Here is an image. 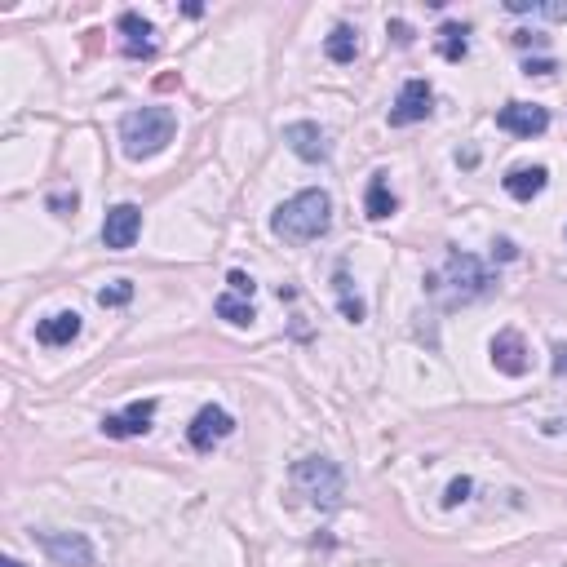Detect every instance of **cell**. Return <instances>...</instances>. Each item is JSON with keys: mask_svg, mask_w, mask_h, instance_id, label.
Listing matches in <instances>:
<instances>
[{"mask_svg": "<svg viewBox=\"0 0 567 567\" xmlns=\"http://www.w3.org/2000/svg\"><path fill=\"white\" fill-rule=\"evenodd\" d=\"M492 284H497V280H492L488 266H483L479 257L461 253V249H452V253H448L443 271L426 275V293H430V297H439L443 311H452V306H466V302H479V297L488 293Z\"/></svg>", "mask_w": 567, "mask_h": 567, "instance_id": "6da1fadb", "label": "cell"}, {"mask_svg": "<svg viewBox=\"0 0 567 567\" xmlns=\"http://www.w3.org/2000/svg\"><path fill=\"white\" fill-rule=\"evenodd\" d=\"M328 226H333V195L319 187L297 191L293 200H284L271 213V231L288 244H311L319 235H328Z\"/></svg>", "mask_w": 567, "mask_h": 567, "instance_id": "7a4b0ae2", "label": "cell"}, {"mask_svg": "<svg viewBox=\"0 0 567 567\" xmlns=\"http://www.w3.org/2000/svg\"><path fill=\"white\" fill-rule=\"evenodd\" d=\"M173 133H178V116L169 107L129 111V116H120V151L129 160H151L169 147Z\"/></svg>", "mask_w": 567, "mask_h": 567, "instance_id": "3957f363", "label": "cell"}, {"mask_svg": "<svg viewBox=\"0 0 567 567\" xmlns=\"http://www.w3.org/2000/svg\"><path fill=\"white\" fill-rule=\"evenodd\" d=\"M293 488L302 492L306 501L315 505V510H337V505L346 501V474L337 461L328 457H302L293 466Z\"/></svg>", "mask_w": 567, "mask_h": 567, "instance_id": "277c9868", "label": "cell"}, {"mask_svg": "<svg viewBox=\"0 0 567 567\" xmlns=\"http://www.w3.org/2000/svg\"><path fill=\"white\" fill-rule=\"evenodd\" d=\"M40 550L49 554L58 567H94V541L85 532H40Z\"/></svg>", "mask_w": 567, "mask_h": 567, "instance_id": "5b68a950", "label": "cell"}, {"mask_svg": "<svg viewBox=\"0 0 567 567\" xmlns=\"http://www.w3.org/2000/svg\"><path fill=\"white\" fill-rule=\"evenodd\" d=\"M430 116H435V89H430L426 80H404L395 107H390V129L421 125V120H430Z\"/></svg>", "mask_w": 567, "mask_h": 567, "instance_id": "8992f818", "label": "cell"}, {"mask_svg": "<svg viewBox=\"0 0 567 567\" xmlns=\"http://www.w3.org/2000/svg\"><path fill=\"white\" fill-rule=\"evenodd\" d=\"M142 235V209L133 200H120L107 209V222H102V244H107L111 253H125L138 244Z\"/></svg>", "mask_w": 567, "mask_h": 567, "instance_id": "52a82bcc", "label": "cell"}, {"mask_svg": "<svg viewBox=\"0 0 567 567\" xmlns=\"http://www.w3.org/2000/svg\"><path fill=\"white\" fill-rule=\"evenodd\" d=\"M231 435H235V417L226 408H218V404H204L191 417V426H187V443L195 452H213V443H222Z\"/></svg>", "mask_w": 567, "mask_h": 567, "instance_id": "ba28073f", "label": "cell"}, {"mask_svg": "<svg viewBox=\"0 0 567 567\" xmlns=\"http://www.w3.org/2000/svg\"><path fill=\"white\" fill-rule=\"evenodd\" d=\"M156 399H133L125 412H107L102 417V435L107 439H138L151 430V421H156Z\"/></svg>", "mask_w": 567, "mask_h": 567, "instance_id": "9c48e42d", "label": "cell"}, {"mask_svg": "<svg viewBox=\"0 0 567 567\" xmlns=\"http://www.w3.org/2000/svg\"><path fill=\"white\" fill-rule=\"evenodd\" d=\"M497 129L514 133V138H541L550 129V111L541 102H505L497 111Z\"/></svg>", "mask_w": 567, "mask_h": 567, "instance_id": "30bf717a", "label": "cell"}, {"mask_svg": "<svg viewBox=\"0 0 567 567\" xmlns=\"http://www.w3.org/2000/svg\"><path fill=\"white\" fill-rule=\"evenodd\" d=\"M284 142L293 147L297 160L306 164H324L333 156V147H328V133L315 125V120H293V125H284Z\"/></svg>", "mask_w": 567, "mask_h": 567, "instance_id": "8fae6325", "label": "cell"}, {"mask_svg": "<svg viewBox=\"0 0 567 567\" xmlns=\"http://www.w3.org/2000/svg\"><path fill=\"white\" fill-rule=\"evenodd\" d=\"M116 27H120V36H125V54L133 58V63H151V58L160 54V32L142 14H133L129 9V14H120Z\"/></svg>", "mask_w": 567, "mask_h": 567, "instance_id": "7c38bea8", "label": "cell"}, {"mask_svg": "<svg viewBox=\"0 0 567 567\" xmlns=\"http://www.w3.org/2000/svg\"><path fill=\"white\" fill-rule=\"evenodd\" d=\"M488 355H492V368H497L501 377H523L528 373V346H523V337L514 333V328H501V333L492 337Z\"/></svg>", "mask_w": 567, "mask_h": 567, "instance_id": "4fadbf2b", "label": "cell"}, {"mask_svg": "<svg viewBox=\"0 0 567 567\" xmlns=\"http://www.w3.org/2000/svg\"><path fill=\"white\" fill-rule=\"evenodd\" d=\"M501 187L510 191L514 200H532V195H541L550 187V169H545V164H514L501 178Z\"/></svg>", "mask_w": 567, "mask_h": 567, "instance_id": "5bb4252c", "label": "cell"}, {"mask_svg": "<svg viewBox=\"0 0 567 567\" xmlns=\"http://www.w3.org/2000/svg\"><path fill=\"white\" fill-rule=\"evenodd\" d=\"M80 315L76 311H54V315H45L36 324V342L40 346H71L80 337Z\"/></svg>", "mask_w": 567, "mask_h": 567, "instance_id": "9a60e30c", "label": "cell"}, {"mask_svg": "<svg viewBox=\"0 0 567 567\" xmlns=\"http://www.w3.org/2000/svg\"><path fill=\"white\" fill-rule=\"evenodd\" d=\"M395 209H399V200H395V191H390L386 173H373V178H368V195H364V213L373 222H381V218H390Z\"/></svg>", "mask_w": 567, "mask_h": 567, "instance_id": "2e32d148", "label": "cell"}, {"mask_svg": "<svg viewBox=\"0 0 567 567\" xmlns=\"http://www.w3.org/2000/svg\"><path fill=\"white\" fill-rule=\"evenodd\" d=\"M324 54L333 58L337 67L355 63V54H359V32H355V27H346V23H337L333 32H328V40H324Z\"/></svg>", "mask_w": 567, "mask_h": 567, "instance_id": "e0dca14e", "label": "cell"}, {"mask_svg": "<svg viewBox=\"0 0 567 567\" xmlns=\"http://www.w3.org/2000/svg\"><path fill=\"white\" fill-rule=\"evenodd\" d=\"M213 311H218V319H226L231 328H253V319H257L249 297H235V293H222L218 302H213Z\"/></svg>", "mask_w": 567, "mask_h": 567, "instance_id": "ac0fdd59", "label": "cell"}, {"mask_svg": "<svg viewBox=\"0 0 567 567\" xmlns=\"http://www.w3.org/2000/svg\"><path fill=\"white\" fill-rule=\"evenodd\" d=\"M333 288H337V302H342V315L350 319V324H364V319H368V306H364V297H359V293H350L346 271L333 275Z\"/></svg>", "mask_w": 567, "mask_h": 567, "instance_id": "d6986e66", "label": "cell"}, {"mask_svg": "<svg viewBox=\"0 0 567 567\" xmlns=\"http://www.w3.org/2000/svg\"><path fill=\"white\" fill-rule=\"evenodd\" d=\"M439 54L448 58V63H461V58L470 54L466 27H461V23H443V27H439Z\"/></svg>", "mask_w": 567, "mask_h": 567, "instance_id": "ffe728a7", "label": "cell"}, {"mask_svg": "<svg viewBox=\"0 0 567 567\" xmlns=\"http://www.w3.org/2000/svg\"><path fill=\"white\" fill-rule=\"evenodd\" d=\"M510 14H541V18H559L567 23V5H545V0H505Z\"/></svg>", "mask_w": 567, "mask_h": 567, "instance_id": "44dd1931", "label": "cell"}, {"mask_svg": "<svg viewBox=\"0 0 567 567\" xmlns=\"http://www.w3.org/2000/svg\"><path fill=\"white\" fill-rule=\"evenodd\" d=\"M470 492H474V483L466 479V474H457V479L443 488V510H457L461 501H470Z\"/></svg>", "mask_w": 567, "mask_h": 567, "instance_id": "7402d4cb", "label": "cell"}, {"mask_svg": "<svg viewBox=\"0 0 567 567\" xmlns=\"http://www.w3.org/2000/svg\"><path fill=\"white\" fill-rule=\"evenodd\" d=\"M98 302L107 306V311H111V306H129V302H133V280H116L111 288H102Z\"/></svg>", "mask_w": 567, "mask_h": 567, "instance_id": "603a6c76", "label": "cell"}, {"mask_svg": "<svg viewBox=\"0 0 567 567\" xmlns=\"http://www.w3.org/2000/svg\"><path fill=\"white\" fill-rule=\"evenodd\" d=\"M226 284H231V293H235V297H249V302H253V293H257L253 275H244V271H231V275H226Z\"/></svg>", "mask_w": 567, "mask_h": 567, "instance_id": "cb8c5ba5", "label": "cell"}, {"mask_svg": "<svg viewBox=\"0 0 567 567\" xmlns=\"http://www.w3.org/2000/svg\"><path fill=\"white\" fill-rule=\"evenodd\" d=\"M49 209L58 213V218H67V213L80 209V195L76 191H63V195H49Z\"/></svg>", "mask_w": 567, "mask_h": 567, "instance_id": "d4e9b609", "label": "cell"}, {"mask_svg": "<svg viewBox=\"0 0 567 567\" xmlns=\"http://www.w3.org/2000/svg\"><path fill=\"white\" fill-rule=\"evenodd\" d=\"M523 71H528V76H554V58H528V63H523Z\"/></svg>", "mask_w": 567, "mask_h": 567, "instance_id": "484cf974", "label": "cell"}, {"mask_svg": "<svg viewBox=\"0 0 567 567\" xmlns=\"http://www.w3.org/2000/svg\"><path fill=\"white\" fill-rule=\"evenodd\" d=\"M492 249H497L501 262H514V257H519V249H514V240H497V244H492Z\"/></svg>", "mask_w": 567, "mask_h": 567, "instance_id": "4316f807", "label": "cell"}, {"mask_svg": "<svg viewBox=\"0 0 567 567\" xmlns=\"http://www.w3.org/2000/svg\"><path fill=\"white\" fill-rule=\"evenodd\" d=\"M514 45H519V49H528V45H545V36H536V32H514Z\"/></svg>", "mask_w": 567, "mask_h": 567, "instance_id": "83f0119b", "label": "cell"}, {"mask_svg": "<svg viewBox=\"0 0 567 567\" xmlns=\"http://www.w3.org/2000/svg\"><path fill=\"white\" fill-rule=\"evenodd\" d=\"M390 32H395L399 45H412V32H408V23H390Z\"/></svg>", "mask_w": 567, "mask_h": 567, "instance_id": "f1b7e54d", "label": "cell"}, {"mask_svg": "<svg viewBox=\"0 0 567 567\" xmlns=\"http://www.w3.org/2000/svg\"><path fill=\"white\" fill-rule=\"evenodd\" d=\"M554 373H559V377H567V346H559V350H554Z\"/></svg>", "mask_w": 567, "mask_h": 567, "instance_id": "f546056e", "label": "cell"}, {"mask_svg": "<svg viewBox=\"0 0 567 567\" xmlns=\"http://www.w3.org/2000/svg\"><path fill=\"white\" fill-rule=\"evenodd\" d=\"M0 567H23V563H18V559H5V563H0Z\"/></svg>", "mask_w": 567, "mask_h": 567, "instance_id": "4dcf8cb0", "label": "cell"}]
</instances>
